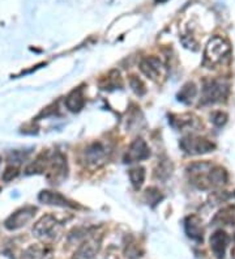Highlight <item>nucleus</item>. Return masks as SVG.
Masks as SVG:
<instances>
[{
    "instance_id": "obj_6",
    "label": "nucleus",
    "mask_w": 235,
    "mask_h": 259,
    "mask_svg": "<svg viewBox=\"0 0 235 259\" xmlns=\"http://www.w3.org/2000/svg\"><path fill=\"white\" fill-rule=\"evenodd\" d=\"M149 156H151V151H149V147L145 140L136 139L124 155V162L125 164H133V162L147 160Z\"/></svg>"
},
{
    "instance_id": "obj_3",
    "label": "nucleus",
    "mask_w": 235,
    "mask_h": 259,
    "mask_svg": "<svg viewBox=\"0 0 235 259\" xmlns=\"http://www.w3.org/2000/svg\"><path fill=\"white\" fill-rule=\"evenodd\" d=\"M179 146L188 155H203V153L212 152L216 148L213 143L209 142L208 139L195 135L184 136L179 143Z\"/></svg>"
},
{
    "instance_id": "obj_23",
    "label": "nucleus",
    "mask_w": 235,
    "mask_h": 259,
    "mask_svg": "<svg viewBox=\"0 0 235 259\" xmlns=\"http://www.w3.org/2000/svg\"><path fill=\"white\" fill-rule=\"evenodd\" d=\"M210 120L213 122L214 126L221 127L226 123V120H227V115L222 111H217V113L212 114V117H210Z\"/></svg>"
},
{
    "instance_id": "obj_15",
    "label": "nucleus",
    "mask_w": 235,
    "mask_h": 259,
    "mask_svg": "<svg viewBox=\"0 0 235 259\" xmlns=\"http://www.w3.org/2000/svg\"><path fill=\"white\" fill-rule=\"evenodd\" d=\"M198 93V88L195 85L194 82H187L182 89H180V92L178 93V100L179 101L184 102V104H190L195 98Z\"/></svg>"
},
{
    "instance_id": "obj_4",
    "label": "nucleus",
    "mask_w": 235,
    "mask_h": 259,
    "mask_svg": "<svg viewBox=\"0 0 235 259\" xmlns=\"http://www.w3.org/2000/svg\"><path fill=\"white\" fill-rule=\"evenodd\" d=\"M60 223L54 216L46 215L35 224L33 232L39 238H54L60 229Z\"/></svg>"
},
{
    "instance_id": "obj_9",
    "label": "nucleus",
    "mask_w": 235,
    "mask_h": 259,
    "mask_svg": "<svg viewBox=\"0 0 235 259\" xmlns=\"http://www.w3.org/2000/svg\"><path fill=\"white\" fill-rule=\"evenodd\" d=\"M227 243H229V236L223 231L216 232L210 237V247H212L214 255L217 258H223V254H225V249L227 246Z\"/></svg>"
},
{
    "instance_id": "obj_22",
    "label": "nucleus",
    "mask_w": 235,
    "mask_h": 259,
    "mask_svg": "<svg viewBox=\"0 0 235 259\" xmlns=\"http://www.w3.org/2000/svg\"><path fill=\"white\" fill-rule=\"evenodd\" d=\"M17 176H19V167L16 166V165H10V166H7V169L4 170L2 178H3V181H6V182H10L13 178L17 177Z\"/></svg>"
},
{
    "instance_id": "obj_21",
    "label": "nucleus",
    "mask_w": 235,
    "mask_h": 259,
    "mask_svg": "<svg viewBox=\"0 0 235 259\" xmlns=\"http://www.w3.org/2000/svg\"><path fill=\"white\" fill-rule=\"evenodd\" d=\"M129 85H131V88L133 89V92L138 96H143L145 92H147L145 84L141 81L138 77H136V76H131V79H129Z\"/></svg>"
},
{
    "instance_id": "obj_25",
    "label": "nucleus",
    "mask_w": 235,
    "mask_h": 259,
    "mask_svg": "<svg viewBox=\"0 0 235 259\" xmlns=\"http://www.w3.org/2000/svg\"><path fill=\"white\" fill-rule=\"evenodd\" d=\"M231 254H232V255H234V258H235V247H234V250H232V251H231Z\"/></svg>"
},
{
    "instance_id": "obj_1",
    "label": "nucleus",
    "mask_w": 235,
    "mask_h": 259,
    "mask_svg": "<svg viewBox=\"0 0 235 259\" xmlns=\"http://www.w3.org/2000/svg\"><path fill=\"white\" fill-rule=\"evenodd\" d=\"M230 53L229 44L222 39L221 37H214L212 41L208 44L205 49V54H204V64L205 66H216L221 63L223 58Z\"/></svg>"
},
{
    "instance_id": "obj_19",
    "label": "nucleus",
    "mask_w": 235,
    "mask_h": 259,
    "mask_svg": "<svg viewBox=\"0 0 235 259\" xmlns=\"http://www.w3.org/2000/svg\"><path fill=\"white\" fill-rule=\"evenodd\" d=\"M145 198H147V202L151 203L152 205H156L157 203H160L162 200V194L158 189L156 187H149V189L145 190Z\"/></svg>"
},
{
    "instance_id": "obj_11",
    "label": "nucleus",
    "mask_w": 235,
    "mask_h": 259,
    "mask_svg": "<svg viewBox=\"0 0 235 259\" xmlns=\"http://www.w3.org/2000/svg\"><path fill=\"white\" fill-rule=\"evenodd\" d=\"M207 180L208 184H209V187L222 186V185L227 184V173H226L225 169H222L221 166L210 167L209 171H208Z\"/></svg>"
},
{
    "instance_id": "obj_18",
    "label": "nucleus",
    "mask_w": 235,
    "mask_h": 259,
    "mask_svg": "<svg viewBox=\"0 0 235 259\" xmlns=\"http://www.w3.org/2000/svg\"><path fill=\"white\" fill-rule=\"evenodd\" d=\"M231 222H234V208L232 207L222 209L214 219V223H221V224L223 223L225 225H230Z\"/></svg>"
},
{
    "instance_id": "obj_13",
    "label": "nucleus",
    "mask_w": 235,
    "mask_h": 259,
    "mask_svg": "<svg viewBox=\"0 0 235 259\" xmlns=\"http://www.w3.org/2000/svg\"><path fill=\"white\" fill-rule=\"evenodd\" d=\"M98 247H100V245H98L97 240L86 241L78 247L75 254V259H93V256L98 251Z\"/></svg>"
},
{
    "instance_id": "obj_10",
    "label": "nucleus",
    "mask_w": 235,
    "mask_h": 259,
    "mask_svg": "<svg viewBox=\"0 0 235 259\" xmlns=\"http://www.w3.org/2000/svg\"><path fill=\"white\" fill-rule=\"evenodd\" d=\"M85 105V97L84 93H82V88L73 89L72 92L69 93L66 98V106L67 109H69L71 111L76 113V111H80Z\"/></svg>"
},
{
    "instance_id": "obj_17",
    "label": "nucleus",
    "mask_w": 235,
    "mask_h": 259,
    "mask_svg": "<svg viewBox=\"0 0 235 259\" xmlns=\"http://www.w3.org/2000/svg\"><path fill=\"white\" fill-rule=\"evenodd\" d=\"M102 89H116L118 87L122 88L123 82H122V77H120L119 72H116V71H113V72L110 73L109 77L106 79V82L105 84H101Z\"/></svg>"
},
{
    "instance_id": "obj_8",
    "label": "nucleus",
    "mask_w": 235,
    "mask_h": 259,
    "mask_svg": "<svg viewBox=\"0 0 235 259\" xmlns=\"http://www.w3.org/2000/svg\"><path fill=\"white\" fill-rule=\"evenodd\" d=\"M38 200L44 204H51V205H58V207H76V204H72L71 200L55 191H50V190H43L38 195Z\"/></svg>"
},
{
    "instance_id": "obj_14",
    "label": "nucleus",
    "mask_w": 235,
    "mask_h": 259,
    "mask_svg": "<svg viewBox=\"0 0 235 259\" xmlns=\"http://www.w3.org/2000/svg\"><path fill=\"white\" fill-rule=\"evenodd\" d=\"M185 232L194 240H203V228L198 216H190L185 220Z\"/></svg>"
},
{
    "instance_id": "obj_5",
    "label": "nucleus",
    "mask_w": 235,
    "mask_h": 259,
    "mask_svg": "<svg viewBox=\"0 0 235 259\" xmlns=\"http://www.w3.org/2000/svg\"><path fill=\"white\" fill-rule=\"evenodd\" d=\"M37 208L33 207V205H26V207H22L19 211H16L15 213L10 216V218L6 220V228L10 229V231H15V229H19V228L24 227L28 222H30L31 219L34 218Z\"/></svg>"
},
{
    "instance_id": "obj_7",
    "label": "nucleus",
    "mask_w": 235,
    "mask_h": 259,
    "mask_svg": "<svg viewBox=\"0 0 235 259\" xmlns=\"http://www.w3.org/2000/svg\"><path fill=\"white\" fill-rule=\"evenodd\" d=\"M140 70L147 77H151L152 80H158L165 71V66L158 58L147 57L141 60Z\"/></svg>"
},
{
    "instance_id": "obj_2",
    "label": "nucleus",
    "mask_w": 235,
    "mask_h": 259,
    "mask_svg": "<svg viewBox=\"0 0 235 259\" xmlns=\"http://www.w3.org/2000/svg\"><path fill=\"white\" fill-rule=\"evenodd\" d=\"M229 93V85L222 80H209L205 81L203 88L201 104H217L223 101Z\"/></svg>"
},
{
    "instance_id": "obj_16",
    "label": "nucleus",
    "mask_w": 235,
    "mask_h": 259,
    "mask_svg": "<svg viewBox=\"0 0 235 259\" xmlns=\"http://www.w3.org/2000/svg\"><path fill=\"white\" fill-rule=\"evenodd\" d=\"M129 180H131L132 185H133V187H135L136 190L140 189L145 181V169L144 167L137 166V167H133V169H131V170H129Z\"/></svg>"
},
{
    "instance_id": "obj_24",
    "label": "nucleus",
    "mask_w": 235,
    "mask_h": 259,
    "mask_svg": "<svg viewBox=\"0 0 235 259\" xmlns=\"http://www.w3.org/2000/svg\"><path fill=\"white\" fill-rule=\"evenodd\" d=\"M157 3H158V2H160V3H162V2H166V0H156Z\"/></svg>"
},
{
    "instance_id": "obj_20",
    "label": "nucleus",
    "mask_w": 235,
    "mask_h": 259,
    "mask_svg": "<svg viewBox=\"0 0 235 259\" xmlns=\"http://www.w3.org/2000/svg\"><path fill=\"white\" fill-rule=\"evenodd\" d=\"M171 174V169H170V162L167 161H160L158 162V167L156 169V177L160 180L165 181Z\"/></svg>"
},
{
    "instance_id": "obj_12",
    "label": "nucleus",
    "mask_w": 235,
    "mask_h": 259,
    "mask_svg": "<svg viewBox=\"0 0 235 259\" xmlns=\"http://www.w3.org/2000/svg\"><path fill=\"white\" fill-rule=\"evenodd\" d=\"M106 155V147L104 144H101V143H94V144L89 146L86 148V151H85V158H86V161L91 162V164H96V162L101 161Z\"/></svg>"
}]
</instances>
